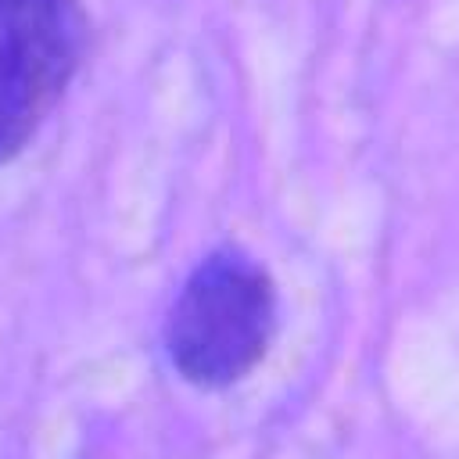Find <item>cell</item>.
<instances>
[{"instance_id": "2", "label": "cell", "mask_w": 459, "mask_h": 459, "mask_svg": "<svg viewBox=\"0 0 459 459\" xmlns=\"http://www.w3.org/2000/svg\"><path fill=\"white\" fill-rule=\"evenodd\" d=\"M82 47L79 0H0V165L18 158L57 108Z\"/></svg>"}, {"instance_id": "1", "label": "cell", "mask_w": 459, "mask_h": 459, "mask_svg": "<svg viewBox=\"0 0 459 459\" xmlns=\"http://www.w3.org/2000/svg\"><path fill=\"white\" fill-rule=\"evenodd\" d=\"M280 323L276 283L240 247L204 255L165 316L172 369L204 391L240 384L269 351Z\"/></svg>"}]
</instances>
